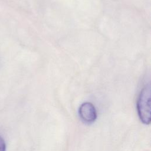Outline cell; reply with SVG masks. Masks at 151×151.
Masks as SVG:
<instances>
[{"label":"cell","mask_w":151,"mask_h":151,"mask_svg":"<svg viewBox=\"0 0 151 151\" xmlns=\"http://www.w3.org/2000/svg\"><path fill=\"white\" fill-rule=\"evenodd\" d=\"M150 87H145L141 91L137 104L138 114L145 124L150 123Z\"/></svg>","instance_id":"obj_1"},{"label":"cell","mask_w":151,"mask_h":151,"mask_svg":"<svg viewBox=\"0 0 151 151\" xmlns=\"http://www.w3.org/2000/svg\"><path fill=\"white\" fill-rule=\"evenodd\" d=\"M78 113L81 120L87 123L94 122L97 118V112L94 105L90 102L83 103L78 110Z\"/></svg>","instance_id":"obj_2"},{"label":"cell","mask_w":151,"mask_h":151,"mask_svg":"<svg viewBox=\"0 0 151 151\" xmlns=\"http://www.w3.org/2000/svg\"><path fill=\"white\" fill-rule=\"evenodd\" d=\"M6 146L4 140L0 136V151H5Z\"/></svg>","instance_id":"obj_3"}]
</instances>
